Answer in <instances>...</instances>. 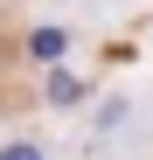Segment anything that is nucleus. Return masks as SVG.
<instances>
[{"mask_svg": "<svg viewBox=\"0 0 153 160\" xmlns=\"http://www.w3.org/2000/svg\"><path fill=\"white\" fill-rule=\"evenodd\" d=\"M0 160H35V153H28V146H14V153H0Z\"/></svg>", "mask_w": 153, "mask_h": 160, "instance_id": "1", "label": "nucleus"}]
</instances>
